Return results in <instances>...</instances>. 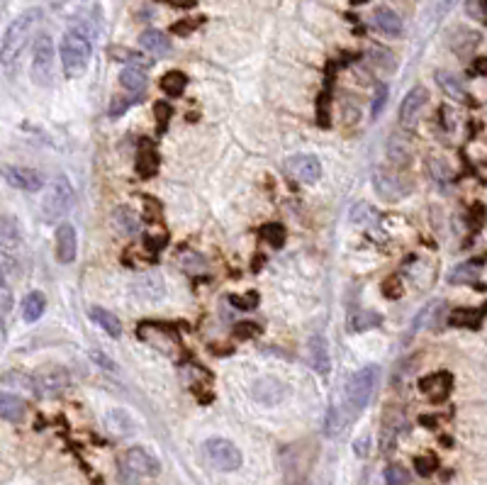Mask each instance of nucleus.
I'll list each match as a JSON object with an SVG mask.
<instances>
[{
	"label": "nucleus",
	"mask_w": 487,
	"mask_h": 485,
	"mask_svg": "<svg viewBox=\"0 0 487 485\" xmlns=\"http://www.w3.org/2000/svg\"><path fill=\"white\" fill-rule=\"evenodd\" d=\"M0 244H3V271L10 269V261L17 259V251L22 246V232L10 215H3L0 220Z\"/></svg>",
	"instance_id": "nucleus-8"
},
{
	"label": "nucleus",
	"mask_w": 487,
	"mask_h": 485,
	"mask_svg": "<svg viewBox=\"0 0 487 485\" xmlns=\"http://www.w3.org/2000/svg\"><path fill=\"white\" fill-rule=\"evenodd\" d=\"M414 469H417L419 476H431L438 469V461L433 454H429V456H417L414 459Z\"/></svg>",
	"instance_id": "nucleus-39"
},
{
	"label": "nucleus",
	"mask_w": 487,
	"mask_h": 485,
	"mask_svg": "<svg viewBox=\"0 0 487 485\" xmlns=\"http://www.w3.org/2000/svg\"><path fill=\"white\" fill-rule=\"evenodd\" d=\"M161 471V464L154 456L151 451H146L144 446H132L122 454L117 461V473H120L122 483H139L144 478H154Z\"/></svg>",
	"instance_id": "nucleus-3"
},
{
	"label": "nucleus",
	"mask_w": 487,
	"mask_h": 485,
	"mask_svg": "<svg viewBox=\"0 0 487 485\" xmlns=\"http://www.w3.org/2000/svg\"><path fill=\"white\" fill-rule=\"evenodd\" d=\"M234 334L239 336V339H248V336H256L258 334V327L253 322H239L234 327Z\"/></svg>",
	"instance_id": "nucleus-45"
},
{
	"label": "nucleus",
	"mask_w": 487,
	"mask_h": 485,
	"mask_svg": "<svg viewBox=\"0 0 487 485\" xmlns=\"http://www.w3.org/2000/svg\"><path fill=\"white\" fill-rule=\"evenodd\" d=\"M456 3H458V0H443V5H441V13H448V10L453 8Z\"/></svg>",
	"instance_id": "nucleus-52"
},
{
	"label": "nucleus",
	"mask_w": 487,
	"mask_h": 485,
	"mask_svg": "<svg viewBox=\"0 0 487 485\" xmlns=\"http://www.w3.org/2000/svg\"><path fill=\"white\" fill-rule=\"evenodd\" d=\"M480 312L483 310H471V307H466V310H456L453 315L448 317V324H453V327H478L480 324Z\"/></svg>",
	"instance_id": "nucleus-31"
},
{
	"label": "nucleus",
	"mask_w": 487,
	"mask_h": 485,
	"mask_svg": "<svg viewBox=\"0 0 487 485\" xmlns=\"http://www.w3.org/2000/svg\"><path fill=\"white\" fill-rule=\"evenodd\" d=\"M0 412H3V419H8V422H22L27 415V402L20 395L5 390L0 395Z\"/></svg>",
	"instance_id": "nucleus-21"
},
{
	"label": "nucleus",
	"mask_w": 487,
	"mask_h": 485,
	"mask_svg": "<svg viewBox=\"0 0 487 485\" xmlns=\"http://www.w3.org/2000/svg\"><path fill=\"white\" fill-rule=\"evenodd\" d=\"M466 13L473 20H485L487 17V0H466Z\"/></svg>",
	"instance_id": "nucleus-40"
},
{
	"label": "nucleus",
	"mask_w": 487,
	"mask_h": 485,
	"mask_svg": "<svg viewBox=\"0 0 487 485\" xmlns=\"http://www.w3.org/2000/svg\"><path fill=\"white\" fill-rule=\"evenodd\" d=\"M110 56L115 59V61H124V64H129V66H141V69H144V59H141L132 49H124V46H112Z\"/></svg>",
	"instance_id": "nucleus-34"
},
{
	"label": "nucleus",
	"mask_w": 487,
	"mask_h": 485,
	"mask_svg": "<svg viewBox=\"0 0 487 485\" xmlns=\"http://www.w3.org/2000/svg\"><path fill=\"white\" fill-rule=\"evenodd\" d=\"M112 224H115L117 232H122L124 236H134V234H139V229H141L139 215H136L134 210L124 208V205L112 210Z\"/></svg>",
	"instance_id": "nucleus-20"
},
{
	"label": "nucleus",
	"mask_w": 487,
	"mask_h": 485,
	"mask_svg": "<svg viewBox=\"0 0 487 485\" xmlns=\"http://www.w3.org/2000/svg\"><path fill=\"white\" fill-rule=\"evenodd\" d=\"M59 54H61V66L66 79H79L86 74L88 61H91V39L81 34L79 29H71L61 37Z\"/></svg>",
	"instance_id": "nucleus-1"
},
{
	"label": "nucleus",
	"mask_w": 487,
	"mask_h": 485,
	"mask_svg": "<svg viewBox=\"0 0 487 485\" xmlns=\"http://www.w3.org/2000/svg\"><path fill=\"white\" fill-rule=\"evenodd\" d=\"M251 393L256 400L266 402V405H273V402L283 400L285 395H288V386H283V383L276 381V378H263V381L253 383Z\"/></svg>",
	"instance_id": "nucleus-18"
},
{
	"label": "nucleus",
	"mask_w": 487,
	"mask_h": 485,
	"mask_svg": "<svg viewBox=\"0 0 487 485\" xmlns=\"http://www.w3.org/2000/svg\"><path fill=\"white\" fill-rule=\"evenodd\" d=\"M351 220L356 224H366V227L368 224H376L378 222V210L368 203H358L351 208Z\"/></svg>",
	"instance_id": "nucleus-32"
},
{
	"label": "nucleus",
	"mask_w": 487,
	"mask_h": 485,
	"mask_svg": "<svg viewBox=\"0 0 487 485\" xmlns=\"http://www.w3.org/2000/svg\"><path fill=\"white\" fill-rule=\"evenodd\" d=\"M448 44L458 56H468L475 46L480 44V34L473 32V29H468V27H456L448 37Z\"/></svg>",
	"instance_id": "nucleus-19"
},
{
	"label": "nucleus",
	"mask_w": 487,
	"mask_h": 485,
	"mask_svg": "<svg viewBox=\"0 0 487 485\" xmlns=\"http://www.w3.org/2000/svg\"><path fill=\"white\" fill-rule=\"evenodd\" d=\"M203 449H205L207 461H210L217 471H224V473L236 471L244 461L239 446L231 444L229 439H222V436H212V439H207Z\"/></svg>",
	"instance_id": "nucleus-7"
},
{
	"label": "nucleus",
	"mask_w": 487,
	"mask_h": 485,
	"mask_svg": "<svg viewBox=\"0 0 487 485\" xmlns=\"http://www.w3.org/2000/svg\"><path fill=\"white\" fill-rule=\"evenodd\" d=\"M139 44H141V49L149 51L151 56H166L171 51V39L166 37L164 32H159V29H146V32H141Z\"/></svg>",
	"instance_id": "nucleus-22"
},
{
	"label": "nucleus",
	"mask_w": 487,
	"mask_h": 485,
	"mask_svg": "<svg viewBox=\"0 0 487 485\" xmlns=\"http://www.w3.org/2000/svg\"><path fill=\"white\" fill-rule=\"evenodd\" d=\"M343 427V419L338 415V410H329V415H326V422H324V434L326 436H336L338 431Z\"/></svg>",
	"instance_id": "nucleus-41"
},
{
	"label": "nucleus",
	"mask_w": 487,
	"mask_h": 485,
	"mask_svg": "<svg viewBox=\"0 0 487 485\" xmlns=\"http://www.w3.org/2000/svg\"><path fill=\"white\" fill-rule=\"evenodd\" d=\"M200 25V20H181V22H176L174 25V34H188V32H193L195 27Z\"/></svg>",
	"instance_id": "nucleus-47"
},
{
	"label": "nucleus",
	"mask_w": 487,
	"mask_h": 485,
	"mask_svg": "<svg viewBox=\"0 0 487 485\" xmlns=\"http://www.w3.org/2000/svg\"><path fill=\"white\" fill-rule=\"evenodd\" d=\"M373 20H376V27L380 32L388 34V37H400L402 34V20L393 8H385V5L378 8L376 15H373Z\"/></svg>",
	"instance_id": "nucleus-23"
},
{
	"label": "nucleus",
	"mask_w": 487,
	"mask_h": 485,
	"mask_svg": "<svg viewBox=\"0 0 487 485\" xmlns=\"http://www.w3.org/2000/svg\"><path fill=\"white\" fill-rule=\"evenodd\" d=\"M91 319L95 324H98L100 329H105L110 336H120L122 334V322L117 319V315H112L110 310H105V307H93L91 310Z\"/></svg>",
	"instance_id": "nucleus-26"
},
{
	"label": "nucleus",
	"mask_w": 487,
	"mask_h": 485,
	"mask_svg": "<svg viewBox=\"0 0 487 485\" xmlns=\"http://www.w3.org/2000/svg\"><path fill=\"white\" fill-rule=\"evenodd\" d=\"M409 476L402 466H388L385 469V485H407Z\"/></svg>",
	"instance_id": "nucleus-37"
},
{
	"label": "nucleus",
	"mask_w": 487,
	"mask_h": 485,
	"mask_svg": "<svg viewBox=\"0 0 487 485\" xmlns=\"http://www.w3.org/2000/svg\"><path fill=\"white\" fill-rule=\"evenodd\" d=\"M307 351H310V364L319 376H326L331 369V359H329V344L322 334H312L307 341Z\"/></svg>",
	"instance_id": "nucleus-17"
},
{
	"label": "nucleus",
	"mask_w": 487,
	"mask_h": 485,
	"mask_svg": "<svg viewBox=\"0 0 487 485\" xmlns=\"http://www.w3.org/2000/svg\"><path fill=\"white\" fill-rule=\"evenodd\" d=\"M54 251H56L59 264L76 261V254H79V236H76V229L71 227V224H59L56 227Z\"/></svg>",
	"instance_id": "nucleus-12"
},
{
	"label": "nucleus",
	"mask_w": 487,
	"mask_h": 485,
	"mask_svg": "<svg viewBox=\"0 0 487 485\" xmlns=\"http://www.w3.org/2000/svg\"><path fill=\"white\" fill-rule=\"evenodd\" d=\"M288 171L302 183H314L322 176V164L312 154H295L288 159Z\"/></svg>",
	"instance_id": "nucleus-11"
},
{
	"label": "nucleus",
	"mask_w": 487,
	"mask_h": 485,
	"mask_svg": "<svg viewBox=\"0 0 487 485\" xmlns=\"http://www.w3.org/2000/svg\"><path fill=\"white\" fill-rule=\"evenodd\" d=\"M261 234H263V239L268 241L271 246H283L285 244V227L278 222L266 224V227L261 229Z\"/></svg>",
	"instance_id": "nucleus-35"
},
{
	"label": "nucleus",
	"mask_w": 487,
	"mask_h": 485,
	"mask_svg": "<svg viewBox=\"0 0 487 485\" xmlns=\"http://www.w3.org/2000/svg\"><path fill=\"white\" fill-rule=\"evenodd\" d=\"M229 303L234 307H239V310H251V307L258 305V295L256 293H246L244 298H241V295H231Z\"/></svg>",
	"instance_id": "nucleus-42"
},
{
	"label": "nucleus",
	"mask_w": 487,
	"mask_h": 485,
	"mask_svg": "<svg viewBox=\"0 0 487 485\" xmlns=\"http://www.w3.org/2000/svg\"><path fill=\"white\" fill-rule=\"evenodd\" d=\"M5 181L10 183L17 191H27V193H37L44 188V176L34 169H25V166H5L3 171Z\"/></svg>",
	"instance_id": "nucleus-10"
},
{
	"label": "nucleus",
	"mask_w": 487,
	"mask_h": 485,
	"mask_svg": "<svg viewBox=\"0 0 487 485\" xmlns=\"http://www.w3.org/2000/svg\"><path fill=\"white\" fill-rule=\"evenodd\" d=\"M378 324H380V315H376V312H361V315H356L351 319L353 332H366V329H373Z\"/></svg>",
	"instance_id": "nucleus-36"
},
{
	"label": "nucleus",
	"mask_w": 487,
	"mask_h": 485,
	"mask_svg": "<svg viewBox=\"0 0 487 485\" xmlns=\"http://www.w3.org/2000/svg\"><path fill=\"white\" fill-rule=\"evenodd\" d=\"M159 169V159H156V151L154 149H144L139 154V159H136V174L141 176V179H149V176L156 174Z\"/></svg>",
	"instance_id": "nucleus-30"
},
{
	"label": "nucleus",
	"mask_w": 487,
	"mask_h": 485,
	"mask_svg": "<svg viewBox=\"0 0 487 485\" xmlns=\"http://www.w3.org/2000/svg\"><path fill=\"white\" fill-rule=\"evenodd\" d=\"M69 374L61 369L46 371V374H34V393L41 395H56L69 388Z\"/></svg>",
	"instance_id": "nucleus-16"
},
{
	"label": "nucleus",
	"mask_w": 487,
	"mask_h": 485,
	"mask_svg": "<svg viewBox=\"0 0 487 485\" xmlns=\"http://www.w3.org/2000/svg\"><path fill=\"white\" fill-rule=\"evenodd\" d=\"M378 376H380V369L376 364L363 366V369H358L356 374H351V378L346 381V390H343L346 410H351V412L363 410L368 402H371L373 393H376Z\"/></svg>",
	"instance_id": "nucleus-4"
},
{
	"label": "nucleus",
	"mask_w": 487,
	"mask_h": 485,
	"mask_svg": "<svg viewBox=\"0 0 487 485\" xmlns=\"http://www.w3.org/2000/svg\"><path fill=\"white\" fill-rule=\"evenodd\" d=\"M186 86H188V76H186V74H181V71H169V74H166L164 79H161L164 93H166V96H171V98L183 96Z\"/></svg>",
	"instance_id": "nucleus-29"
},
{
	"label": "nucleus",
	"mask_w": 487,
	"mask_h": 485,
	"mask_svg": "<svg viewBox=\"0 0 487 485\" xmlns=\"http://www.w3.org/2000/svg\"><path fill=\"white\" fill-rule=\"evenodd\" d=\"M373 188H376V193L385 200H402L409 191V186L400 179V176L390 174V171H385V169H376V174H373Z\"/></svg>",
	"instance_id": "nucleus-9"
},
{
	"label": "nucleus",
	"mask_w": 487,
	"mask_h": 485,
	"mask_svg": "<svg viewBox=\"0 0 487 485\" xmlns=\"http://www.w3.org/2000/svg\"><path fill=\"white\" fill-rule=\"evenodd\" d=\"M174 8H193L195 5V0H169Z\"/></svg>",
	"instance_id": "nucleus-51"
},
{
	"label": "nucleus",
	"mask_w": 487,
	"mask_h": 485,
	"mask_svg": "<svg viewBox=\"0 0 487 485\" xmlns=\"http://www.w3.org/2000/svg\"><path fill=\"white\" fill-rule=\"evenodd\" d=\"M388 159L390 164H395V166H407L409 159H412V146H409L407 139H402L400 134H393V137L388 139Z\"/></svg>",
	"instance_id": "nucleus-24"
},
{
	"label": "nucleus",
	"mask_w": 487,
	"mask_h": 485,
	"mask_svg": "<svg viewBox=\"0 0 487 485\" xmlns=\"http://www.w3.org/2000/svg\"><path fill=\"white\" fill-rule=\"evenodd\" d=\"M120 86L132 96H139L146 88V71L141 66H127L120 74Z\"/></svg>",
	"instance_id": "nucleus-25"
},
{
	"label": "nucleus",
	"mask_w": 487,
	"mask_h": 485,
	"mask_svg": "<svg viewBox=\"0 0 487 485\" xmlns=\"http://www.w3.org/2000/svg\"><path fill=\"white\" fill-rule=\"evenodd\" d=\"M71 205H74V188H71V181L66 176H59V179L51 181V186L46 188L44 198H41V220L49 224L61 220V217L71 210Z\"/></svg>",
	"instance_id": "nucleus-5"
},
{
	"label": "nucleus",
	"mask_w": 487,
	"mask_h": 485,
	"mask_svg": "<svg viewBox=\"0 0 487 485\" xmlns=\"http://www.w3.org/2000/svg\"><path fill=\"white\" fill-rule=\"evenodd\" d=\"M317 117H319V125H322V127H329V112H326V96L319 98V105H317Z\"/></svg>",
	"instance_id": "nucleus-49"
},
{
	"label": "nucleus",
	"mask_w": 487,
	"mask_h": 485,
	"mask_svg": "<svg viewBox=\"0 0 487 485\" xmlns=\"http://www.w3.org/2000/svg\"><path fill=\"white\" fill-rule=\"evenodd\" d=\"M436 81H438V86H441V91L446 93L451 100H458V103H466V100H468L466 88H463V84L456 79L453 74H448V71H438Z\"/></svg>",
	"instance_id": "nucleus-28"
},
{
	"label": "nucleus",
	"mask_w": 487,
	"mask_h": 485,
	"mask_svg": "<svg viewBox=\"0 0 487 485\" xmlns=\"http://www.w3.org/2000/svg\"><path fill=\"white\" fill-rule=\"evenodd\" d=\"M39 17H41V13L37 8L25 10L13 25L5 29V37H3V64L5 66H10L15 59H20L22 49H25L29 42V37L34 34V27H37Z\"/></svg>",
	"instance_id": "nucleus-2"
},
{
	"label": "nucleus",
	"mask_w": 487,
	"mask_h": 485,
	"mask_svg": "<svg viewBox=\"0 0 487 485\" xmlns=\"http://www.w3.org/2000/svg\"><path fill=\"white\" fill-rule=\"evenodd\" d=\"M426 103H429V91L424 86H414L400 105V120L405 125H412L419 117V112L426 108Z\"/></svg>",
	"instance_id": "nucleus-15"
},
{
	"label": "nucleus",
	"mask_w": 487,
	"mask_h": 485,
	"mask_svg": "<svg viewBox=\"0 0 487 485\" xmlns=\"http://www.w3.org/2000/svg\"><path fill=\"white\" fill-rule=\"evenodd\" d=\"M383 293H385V298H393L397 300L402 295V283H400V278L393 276V278H388V281L383 283Z\"/></svg>",
	"instance_id": "nucleus-44"
},
{
	"label": "nucleus",
	"mask_w": 487,
	"mask_h": 485,
	"mask_svg": "<svg viewBox=\"0 0 487 485\" xmlns=\"http://www.w3.org/2000/svg\"><path fill=\"white\" fill-rule=\"evenodd\" d=\"M443 319H446V303H443V300H429V303L417 312V317H414L412 334L421 332V329H436Z\"/></svg>",
	"instance_id": "nucleus-14"
},
{
	"label": "nucleus",
	"mask_w": 487,
	"mask_h": 485,
	"mask_svg": "<svg viewBox=\"0 0 487 485\" xmlns=\"http://www.w3.org/2000/svg\"><path fill=\"white\" fill-rule=\"evenodd\" d=\"M480 276V264L478 261H468L458 266V269L451 274V281L453 283H468V281H475V278Z\"/></svg>",
	"instance_id": "nucleus-33"
},
{
	"label": "nucleus",
	"mask_w": 487,
	"mask_h": 485,
	"mask_svg": "<svg viewBox=\"0 0 487 485\" xmlns=\"http://www.w3.org/2000/svg\"><path fill=\"white\" fill-rule=\"evenodd\" d=\"M10 307H13V293H10V286L3 278V286H0V317H3V327H5V319L10 315Z\"/></svg>",
	"instance_id": "nucleus-38"
},
{
	"label": "nucleus",
	"mask_w": 487,
	"mask_h": 485,
	"mask_svg": "<svg viewBox=\"0 0 487 485\" xmlns=\"http://www.w3.org/2000/svg\"><path fill=\"white\" fill-rule=\"evenodd\" d=\"M473 69H475V74H478V76H487V56H483V59H475Z\"/></svg>",
	"instance_id": "nucleus-50"
},
{
	"label": "nucleus",
	"mask_w": 487,
	"mask_h": 485,
	"mask_svg": "<svg viewBox=\"0 0 487 485\" xmlns=\"http://www.w3.org/2000/svg\"><path fill=\"white\" fill-rule=\"evenodd\" d=\"M144 244H146V249H149V251H159V249H161V246L166 244V236L146 234V236H144Z\"/></svg>",
	"instance_id": "nucleus-48"
},
{
	"label": "nucleus",
	"mask_w": 487,
	"mask_h": 485,
	"mask_svg": "<svg viewBox=\"0 0 487 485\" xmlns=\"http://www.w3.org/2000/svg\"><path fill=\"white\" fill-rule=\"evenodd\" d=\"M32 81L41 88H49L54 81V42H51L49 34H39L37 42H34Z\"/></svg>",
	"instance_id": "nucleus-6"
},
{
	"label": "nucleus",
	"mask_w": 487,
	"mask_h": 485,
	"mask_svg": "<svg viewBox=\"0 0 487 485\" xmlns=\"http://www.w3.org/2000/svg\"><path fill=\"white\" fill-rule=\"evenodd\" d=\"M451 388H453V376L446 374V371H438V374L424 376L419 381V390L433 402H441L448 398Z\"/></svg>",
	"instance_id": "nucleus-13"
},
{
	"label": "nucleus",
	"mask_w": 487,
	"mask_h": 485,
	"mask_svg": "<svg viewBox=\"0 0 487 485\" xmlns=\"http://www.w3.org/2000/svg\"><path fill=\"white\" fill-rule=\"evenodd\" d=\"M44 310H46V298L39 291H32L25 295V300H22V317H25V322H37L44 315Z\"/></svg>",
	"instance_id": "nucleus-27"
},
{
	"label": "nucleus",
	"mask_w": 487,
	"mask_h": 485,
	"mask_svg": "<svg viewBox=\"0 0 487 485\" xmlns=\"http://www.w3.org/2000/svg\"><path fill=\"white\" fill-rule=\"evenodd\" d=\"M388 96H390L388 86L380 84V86H378V91H376V98H373V105H371V115H373V117H378V115H380V110H383V105H385V100H388Z\"/></svg>",
	"instance_id": "nucleus-43"
},
{
	"label": "nucleus",
	"mask_w": 487,
	"mask_h": 485,
	"mask_svg": "<svg viewBox=\"0 0 487 485\" xmlns=\"http://www.w3.org/2000/svg\"><path fill=\"white\" fill-rule=\"evenodd\" d=\"M353 451H356V456H358V459H366L368 451H371V436L361 434L358 439L353 441Z\"/></svg>",
	"instance_id": "nucleus-46"
}]
</instances>
